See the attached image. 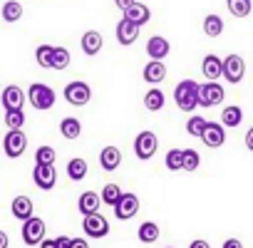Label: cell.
<instances>
[{"label":"cell","mask_w":253,"mask_h":248,"mask_svg":"<svg viewBox=\"0 0 253 248\" xmlns=\"http://www.w3.org/2000/svg\"><path fill=\"white\" fill-rule=\"evenodd\" d=\"M174 102L181 112H194L199 107V84L194 80H181L174 89Z\"/></svg>","instance_id":"1"},{"label":"cell","mask_w":253,"mask_h":248,"mask_svg":"<svg viewBox=\"0 0 253 248\" xmlns=\"http://www.w3.org/2000/svg\"><path fill=\"white\" fill-rule=\"evenodd\" d=\"M28 102H30L35 109L45 112V109H50V107L55 104V89L47 87L45 82H33L30 89H28Z\"/></svg>","instance_id":"2"},{"label":"cell","mask_w":253,"mask_h":248,"mask_svg":"<svg viewBox=\"0 0 253 248\" xmlns=\"http://www.w3.org/2000/svg\"><path fill=\"white\" fill-rule=\"evenodd\" d=\"M28 149V134L23 129H8L5 139H3V152L8 159H20Z\"/></svg>","instance_id":"3"},{"label":"cell","mask_w":253,"mask_h":248,"mask_svg":"<svg viewBox=\"0 0 253 248\" xmlns=\"http://www.w3.org/2000/svg\"><path fill=\"white\" fill-rule=\"evenodd\" d=\"M62 94H65L67 104H72V107H84V104L89 102V97H92V89H89L87 82L75 80V82H67V84H65Z\"/></svg>","instance_id":"4"},{"label":"cell","mask_w":253,"mask_h":248,"mask_svg":"<svg viewBox=\"0 0 253 248\" xmlns=\"http://www.w3.org/2000/svg\"><path fill=\"white\" fill-rule=\"evenodd\" d=\"M157 149H159V139H157L154 132L144 129V132L137 134V139H134V154H137V159L147 162V159H152L157 154Z\"/></svg>","instance_id":"5"},{"label":"cell","mask_w":253,"mask_h":248,"mask_svg":"<svg viewBox=\"0 0 253 248\" xmlns=\"http://www.w3.org/2000/svg\"><path fill=\"white\" fill-rule=\"evenodd\" d=\"M45 233H47V226H45L42 218L33 216V218L23 221V241L28 246H40L45 241Z\"/></svg>","instance_id":"6"},{"label":"cell","mask_w":253,"mask_h":248,"mask_svg":"<svg viewBox=\"0 0 253 248\" xmlns=\"http://www.w3.org/2000/svg\"><path fill=\"white\" fill-rule=\"evenodd\" d=\"M223 97H226V92L218 82L199 84V107H216V104L223 102Z\"/></svg>","instance_id":"7"},{"label":"cell","mask_w":253,"mask_h":248,"mask_svg":"<svg viewBox=\"0 0 253 248\" xmlns=\"http://www.w3.org/2000/svg\"><path fill=\"white\" fill-rule=\"evenodd\" d=\"M112 208H114V216H117L119 221H129V218L137 216V211H139V199H137V194H122L119 201H117Z\"/></svg>","instance_id":"8"},{"label":"cell","mask_w":253,"mask_h":248,"mask_svg":"<svg viewBox=\"0 0 253 248\" xmlns=\"http://www.w3.org/2000/svg\"><path fill=\"white\" fill-rule=\"evenodd\" d=\"M223 62V75L221 77H226V82H231V84H238L241 80H243V75H246V62H243V57L241 55H228L226 60H221Z\"/></svg>","instance_id":"9"},{"label":"cell","mask_w":253,"mask_h":248,"mask_svg":"<svg viewBox=\"0 0 253 248\" xmlns=\"http://www.w3.org/2000/svg\"><path fill=\"white\" fill-rule=\"evenodd\" d=\"M82 228H84L87 238H104L109 233V221L102 213H92V216H84Z\"/></svg>","instance_id":"10"},{"label":"cell","mask_w":253,"mask_h":248,"mask_svg":"<svg viewBox=\"0 0 253 248\" xmlns=\"http://www.w3.org/2000/svg\"><path fill=\"white\" fill-rule=\"evenodd\" d=\"M201 142H204L209 149H218V147H223V142H226V129L221 127L218 122H206L204 134H201Z\"/></svg>","instance_id":"11"},{"label":"cell","mask_w":253,"mask_h":248,"mask_svg":"<svg viewBox=\"0 0 253 248\" xmlns=\"http://www.w3.org/2000/svg\"><path fill=\"white\" fill-rule=\"evenodd\" d=\"M0 102H3L5 112L23 109V104H25V92H23L18 84H8V87L3 89V94H0Z\"/></svg>","instance_id":"12"},{"label":"cell","mask_w":253,"mask_h":248,"mask_svg":"<svg viewBox=\"0 0 253 248\" xmlns=\"http://www.w3.org/2000/svg\"><path fill=\"white\" fill-rule=\"evenodd\" d=\"M33 181H35L38 189L50 191V189L57 184V171H55V166H40V164H35V169H33Z\"/></svg>","instance_id":"13"},{"label":"cell","mask_w":253,"mask_h":248,"mask_svg":"<svg viewBox=\"0 0 253 248\" xmlns=\"http://www.w3.org/2000/svg\"><path fill=\"white\" fill-rule=\"evenodd\" d=\"M169 52H171V45H169L167 38H162V35L149 38V42H147V55H149L152 62H162Z\"/></svg>","instance_id":"14"},{"label":"cell","mask_w":253,"mask_h":248,"mask_svg":"<svg viewBox=\"0 0 253 248\" xmlns=\"http://www.w3.org/2000/svg\"><path fill=\"white\" fill-rule=\"evenodd\" d=\"M10 211L18 221H28L35 216V206H33V199L30 196H15L13 204H10Z\"/></svg>","instance_id":"15"},{"label":"cell","mask_w":253,"mask_h":248,"mask_svg":"<svg viewBox=\"0 0 253 248\" xmlns=\"http://www.w3.org/2000/svg\"><path fill=\"white\" fill-rule=\"evenodd\" d=\"M149 18H152V10H149L144 3H134L129 10L124 13V20H126V23H132V25H137V28L147 25Z\"/></svg>","instance_id":"16"},{"label":"cell","mask_w":253,"mask_h":248,"mask_svg":"<svg viewBox=\"0 0 253 248\" xmlns=\"http://www.w3.org/2000/svg\"><path fill=\"white\" fill-rule=\"evenodd\" d=\"M201 72H204V77H206L209 82H216V80L223 75V62H221V57H218V55H206L204 62H201Z\"/></svg>","instance_id":"17"},{"label":"cell","mask_w":253,"mask_h":248,"mask_svg":"<svg viewBox=\"0 0 253 248\" xmlns=\"http://www.w3.org/2000/svg\"><path fill=\"white\" fill-rule=\"evenodd\" d=\"M99 206H102V199L97 191H84L77 201V208L82 216H92V213H99Z\"/></svg>","instance_id":"18"},{"label":"cell","mask_w":253,"mask_h":248,"mask_svg":"<svg viewBox=\"0 0 253 248\" xmlns=\"http://www.w3.org/2000/svg\"><path fill=\"white\" fill-rule=\"evenodd\" d=\"M137 38H139V28L137 25L126 23L124 18L117 23V42L119 45H132V42H137Z\"/></svg>","instance_id":"19"},{"label":"cell","mask_w":253,"mask_h":248,"mask_svg":"<svg viewBox=\"0 0 253 248\" xmlns=\"http://www.w3.org/2000/svg\"><path fill=\"white\" fill-rule=\"evenodd\" d=\"M122 164V152L117 147H104L99 152V166L104 171H117V166Z\"/></svg>","instance_id":"20"},{"label":"cell","mask_w":253,"mask_h":248,"mask_svg":"<svg viewBox=\"0 0 253 248\" xmlns=\"http://www.w3.org/2000/svg\"><path fill=\"white\" fill-rule=\"evenodd\" d=\"M102 45H104V40H102V35H99L97 30H87V33L82 35V52H84V55L94 57V55L102 50Z\"/></svg>","instance_id":"21"},{"label":"cell","mask_w":253,"mask_h":248,"mask_svg":"<svg viewBox=\"0 0 253 248\" xmlns=\"http://www.w3.org/2000/svg\"><path fill=\"white\" fill-rule=\"evenodd\" d=\"M241 122H243V109H241L238 104L223 107V112H221V127H223V129H226V127H238Z\"/></svg>","instance_id":"22"},{"label":"cell","mask_w":253,"mask_h":248,"mask_svg":"<svg viewBox=\"0 0 253 248\" xmlns=\"http://www.w3.org/2000/svg\"><path fill=\"white\" fill-rule=\"evenodd\" d=\"M144 82H152V84H159V82H164V77H167V65L164 62H147V67H144Z\"/></svg>","instance_id":"23"},{"label":"cell","mask_w":253,"mask_h":248,"mask_svg":"<svg viewBox=\"0 0 253 248\" xmlns=\"http://www.w3.org/2000/svg\"><path fill=\"white\" fill-rule=\"evenodd\" d=\"M60 134H62L65 139H77V137L82 134V122H80L77 117H65V119L60 122Z\"/></svg>","instance_id":"24"},{"label":"cell","mask_w":253,"mask_h":248,"mask_svg":"<svg viewBox=\"0 0 253 248\" xmlns=\"http://www.w3.org/2000/svg\"><path fill=\"white\" fill-rule=\"evenodd\" d=\"M164 104H167V97H164V92H162L159 87H152V89L144 94V107H147L149 112H159Z\"/></svg>","instance_id":"25"},{"label":"cell","mask_w":253,"mask_h":248,"mask_svg":"<svg viewBox=\"0 0 253 248\" xmlns=\"http://www.w3.org/2000/svg\"><path fill=\"white\" fill-rule=\"evenodd\" d=\"M159 226L154 223V221H144L142 226H139V231H137V236H139V241L142 243H157L159 241Z\"/></svg>","instance_id":"26"},{"label":"cell","mask_w":253,"mask_h":248,"mask_svg":"<svg viewBox=\"0 0 253 248\" xmlns=\"http://www.w3.org/2000/svg\"><path fill=\"white\" fill-rule=\"evenodd\" d=\"M0 15H3L5 23H18L23 18V3H18V0H8V3L3 5V10H0Z\"/></svg>","instance_id":"27"},{"label":"cell","mask_w":253,"mask_h":248,"mask_svg":"<svg viewBox=\"0 0 253 248\" xmlns=\"http://www.w3.org/2000/svg\"><path fill=\"white\" fill-rule=\"evenodd\" d=\"M226 5H228V13L233 18H248L251 10H253L251 0H226Z\"/></svg>","instance_id":"28"},{"label":"cell","mask_w":253,"mask_h":248,"mask_svg":"<svg viewBox=\"0 0 253 248\" xmlns=\"http://www.w3.org/2000/svg\"><path fill=\"white\" fill-rule=\"evenodd\" d=\"M204 33L209 35V38H218L221 33H223V20H221V15H206L204 18Z\"/></svg>","instance_id":"29"},{"label":"cell","mask_w":253,"mask_h":248,"mask_svg":"<svg viewBox=\"0 0 253 248\" xmlns=\"http://www.w3.org/2000/svg\"><path fill=\"white\" fill-rule=\"evenodd\" d=\"M201 164V157L196 149H181V169L184 171H196Z\"/></svg>","instance_id":"30"},{"label":"cell","mask_w":253,"mask_h":248,"mask_svg":"<svg viewBox=\"0 0 253 248\" xmlns=\"http://www.w3.org/2000/svg\"><path fill=\"white\" fill-rule=\"evenodd\" d=\"M67 176L72 179V181H82L84 176H87V162L84 159H72L70 164H67Z\"/></svg>","instance_id":"31"},{"label":"cell","mask_w":253,"mask_h":248,"mask_svg":"<svg viewBox=\"0 0 253 248\" xmlns=\"http://www.w3.org/2000/svg\"><path fill=\"white\" fill-rule=\"evenodd\" d=\"M52 45H38V50H35V60H38V65L42 67V70H52Z\"/></svg>","instance_id":"32"},{"label":"cell","mask_w":253,"mask_h":248,"mask_svg":"<svg viewBox=\"0 0 253 248\" xmlns=\"http://www.w3.org/2000/svg\"><path fill=\"white\" fill-rule=\"evenodd\" d=\"M70 50L67 47H55L52 50V70H67L70 67Z\"/></svg>","instance_id":"33"},{"label":"cell","mask_w":253,"mask_h":248,"mask_svg":"<svg viewBox=\"0 0 253 248\" xmlns=\"http://www.w3.org/2000/svg\"><path fill=\"white\" fill-rule=\"evenodd\" d=\"M55 159H57V154H55L52 147H38L35 164H40V166H55Z\"/></svg>","instance_id":"34"},{"label":"cell","mask_w":253,"mask_h":248,"mask_svg":"<svg viewBox=\"0 0 253 248\" xmlns=\"http://www.w3.org/2000/svg\"><path fill=\"white\" fill-rule=\"evenodd\" d=\"M124 191L117 186V184H104V189H102V194H99V199H102V204H107V206H114L117 201H119V196H122Z\"/></svg>","instance_id":"35"},{"label":"cell","mask_w":253,"mask_h":248,"mask_svg":"<svg viewBox=\"0 0 253 248\" xmlns=\"http://www.w3.org/2000/svg\"><path fill=\"white\" fill-rule=\"evenodd\" d=\"M204 127H206V119L199 117V114L189 117V122H186V132H189L191 137H199V139H201V134H204Z\"/></svg>","instance_id":"36"},{"label":"cell","mask_w":253,"mask_h":248,"mask_svg":"<svg viewBox=\"0 0 253 248\" xmlns=\"http://www.w3.org/2000/svg\"><path fill=\"white\" fill-rule=\"evenodd\" d=\"M5 124H8V129H23V124H25V112H23V109L5 112Z\"/></svg>","instance_id":"37"},{"label":"cell","mask_w":253,"mask_h":248,"mask_svg":"<svg viewBox=\"0 0 253 248\" xmlns=\"http://www.w3.org/2000/svg\"><path fill=\"white\" fill-rule=\"evenodd\" d=\"M164 164H167L169 171H179V169H181V149H171V152H167Z\"/></svg>","instance_id":"38"},{"label":"cell","mask_w":253,"mask_h":248,"mask_svg":"<svg viewBox=\"0 0 253 248\" xmlns=\"http://www.w3.org/2000/svg\"><path fill=\"white\" fill-rule=\"evenodd\" d=\"M134 3H137V0H114V5H117L122 13H126V10H129Z\"/></svg>","instance_id":"39"},{"label":"cell","mask_w":253,"mask_h":248,"mask_svg":"<svg viewBox=\"0 0 253 248\" xmlns=\"http://www.w3.org/2000/svg\"><path fill=\"white\" fill-rule=\"evenodd\" d=\"M221 248H243V243H241L238 238H226Z\"/></svg>","instance_id":"40"},{"label":"cell","mask_w":253,"mask_h":248,"mask_svg":"<svg viewBox=\"0 0 253 248\" xmlns=\"http://www.w3.org/2000/svg\"><path fill=\"white\" fill-rule=\"evenodd\" d=\"M70 248H89V243L84 238H70Z\"/></svg>","instance_id":"41"},{"label":"cell","mask_w":253,"mask_h":248,"mask_svg":"<svg viewBox=\"0 0 253 248\" xmlns=\"http://www.w3.org/2000/svg\"><path fill=\"white\" fill-rule=\"evenodd\" d=\"M55 243H57V248H70V236H57Z\"/></svg>","instance_id":"42"},{"label":"cell","mask_w":253,"mask_h":248,"mask_svg":"<svg viewBox=\"0 0 253 248\" xmlns=\"http://www.w3.org/2000/svg\"><path fill=\"white\" fill-rule=\"evenodd\" d=\"M246 149H248V152H253V127L246 132Z\"/></svg>","instance_id":"43"},{"label":"cell","mask_w":253,"mask_h":248,"mask_svg":"<svg viewBox=\"0 0 253 248\" xmlns=\"http://www.w3.org/2000/svg\"><path fill=\"white\" fill-rule=\"evenodd\" d=\"M10 246V238H8V233L5 231H0V248H8Z\"/></svg>","instance_id":"44"},{"label":"cell","mask_w":253,"mask_h":248,"mask_svg":"<svg viewBox=\"0 0 253 248\" xmlns=\"http://www.w3.org/2000/svg\"><path fill=\"white\" fill-rule=\"evenodd\" d=\"M189 248H211L206 241H201V238H196V241H191V246Z\"/></svg>","instance_id":"45"},{"label":"cell","mask_w":253,"mask_h":248,"mask_svg":"<svg viewBox=\"0 0 253 248\" xmlns=\"http://www.w3.org/2000/svg\"><path fill=\"white\" fill-rule=\"evenodd\" d=\"M40 248H57V243H55V238H45L40 243Z\"/></svg>","instance_id":"46"},{"label":"cell","mask_w":253,"mask_h":248,"mask_svg":"<svg viewBox=\"0 0 253 248\" xmlns=\"http://www.w3.org/2000/svg\"><path fill=\"white\" fill-rule=\"evenodd\" d=\"M169 248H174V246H169Z\"/></svg>","instance_id":"47"}]
</instances>
